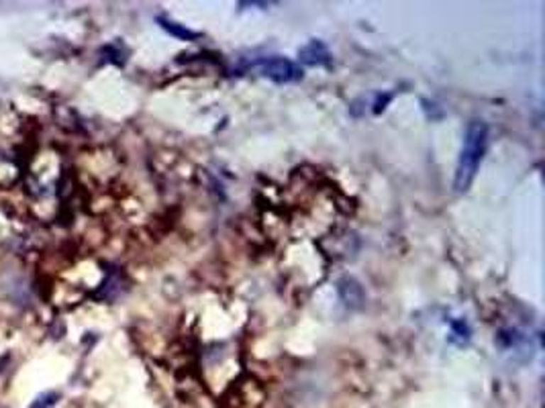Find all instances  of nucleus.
I'll use <instances>...</instances> for the list:
<instances>
[{
	"instance_id": "423d86ee",
	"label": "nucleus",
	"mask_w": 545,
	"mask_h": 408,
	"mask_svg": "<svg viewBox=\"0 0 545 408\" xmlns=\"http://www.w3.org/2000/svg\"><path fill=\"white\" fill-rule=\"evenodd\" d=\"M55 394H43V396H39L37 400H35L33 404H31V408H50L55 404Z\"/></svg>"
},
{
	"instance_id": "f257e3e1",
	"label": "nucleus",
	"mask_w": 545,
	"mask_h": 408,
	"mask_svg": "<svg viewBox=\"0 0 545 408\" xmlns=\"http://www.w3.org/2000/svg\"><path fill=\"white\" fill-rule=\"evenodd\" d=\"M488 145V125L482 118H472L463 133V143L456 165L453 188L456 192H466L476 178L482 158Z\"/></svg>"
},
{
	"instance_id": "39448f33",
	"label": "nucleus",
	"mask_w": 545,
	"mask_h": 408,
	"mask_svg": "<svg viewBox=\"0 0 545 408\" xmlns=\"http://www.w3.org/2000/svg\"><path fill=\"white\" fill-rule=\"evenodd\" d=\"M158 23H160V27L167 31L170 35H174V37H178V39H186V41H192V39H197L199 37V33L190 31V29H186L184 25H178V23H174V21H170V18H165V16H158Z\"/></svg>"
},
{
	"instance_id": "f03ea898",
	"label": "nucleus",
	"mask_w": 545,
	"mask_h": 408,
	"mask_svg": "<svg viewBox=\"0 0 545 408\" xmlns=\"http://www.w3.org/2000/svg\"><path fill=\"white\" fill-rule=\"evenodd\" d=\"M253 70L264 76V78H270L276 84H290V82L302 80V70L298 67L294 62L286 60V57H264L260 62H255Z\"/></svg>"
},
{
	"instance_id": "20e7f679",
	"label": "nucleus",
	"mask_w": 545,
	"mask_h": 408,
	"mask_svg": "<svg viewBox=\"0 0 545 408\" xmlns=\"http://www.w3.org/2000/svg\"><path fill=\"white\" fill-rule=\"evenodd\" d=\"M339 296L349 309H360L362 307L363 290L353 277H346V280L339 282Z\"/></svg>"
},
{
	"instance_id": "7ed1b4c3",
	"label": "nucleus",
	"mask_w": 545,
	"mask_h": 408,
	"mask_svg": "<svg viewBox=\"0 0 545 408\" xmlns=\"http://www.w3.org/2000/svg\"><path fill=\"white\" fill-rule=\"evenodd\" d=\"M300 62L307 65H329L331 53L329 49L325 48L323 41H311L309 45L298 51Z\"/></svg>"
}]
</instances>
